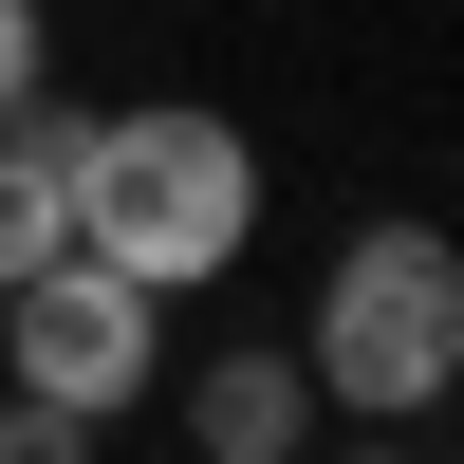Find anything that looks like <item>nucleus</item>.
Returning <instances> with one entry per match:
<instances>
[{
    "label": "nucleus",
    "instance_id": "nucleus-1",
    "mask_svg": "<svg viewBox=\"0 0 464 464\" xmlns=\"http://www.w3.org/2000/svg\"><path fill=\"white\" fill-rule=\"evenodd\" d=\"M74 242L130 260L149 297L242 279V260H260V149H242V111H205V93L93 111V130H74Z\"/></svg>",
    "mask_w": 464,
    "mask_h": 464
},
{
    "label": "nucleus",
    "instance_id": "nucleus-2",
    "mask_svg": "<svg viewBox=\"0 0 464 464\" xmlns=\"http://www.w3.org/2000/svg\"><path fill=\"white\" fill-rule=\"evenodd\" d=\"M316 409H353V428H428L464 391V242L446 223H353L316 279Z\"/></svg>",
    "mask_w": 464,
    "mask_h": 464
},
{
    "label": "nucleus",
    "instance_id": "nucleus-3",
    "mask_svg": "<svg viewBox=\"0 0 464 464\" xmlns=\"http://www.w3.org/2000/svg\"><path fill=\"white\" fill-rule=\"evenodd\" d=\"M0 372H19V391H56L74 428H130V409L168 391V297H149L130 260L56 242L37 279H0Z\"/></svg>",
    "mask_w": 464,
    "mask_h": 464
},
{
    "label": "nucleus",
    "instance_id": "nucleus-4",
    "mask_svg": "<svg viewBox=\"0 0 464 464\" xmlns=\"http://www.w3.org/2000/svg\"><path fill=\"white\" fill-rule=\"evenodd\" d=\"M186 446H205V464H279V446H316V353H279V334L205 353V372H186Z\"/></svg>",
    "mask_w": 464,
    "mask_h": 464
},
{
    "label": "nucleus",
    "instance_id": "nucleus-5",
    "mask_svg": "<svg viewBox=\"0 0 464 464\" xmlns=\"http://www.w3.org/2000/svg\"><path fill=\"white\" fill-rule=\"evenodd\" d=\"M74 130H93V111H56V93L0 111V279H37V260L74 242Z\"/></svg>",
    "mask_w": 464,
    "mask_h": 464
},
{
    "label": "nucleus",
    "instance_id": "nucleus-6",
    "mask_svg": "<svg viewBox=\"0 0 464 464\" xmlns=\"http://www.w3.org/2000/svg\"><path fill=\"white\" fill-rule=\"evenodd\" d=\"M37 93V0H0V111Z\"/></svg>",
    "mask_w": 464,
    "mask_h": 464
}]
</instances>
